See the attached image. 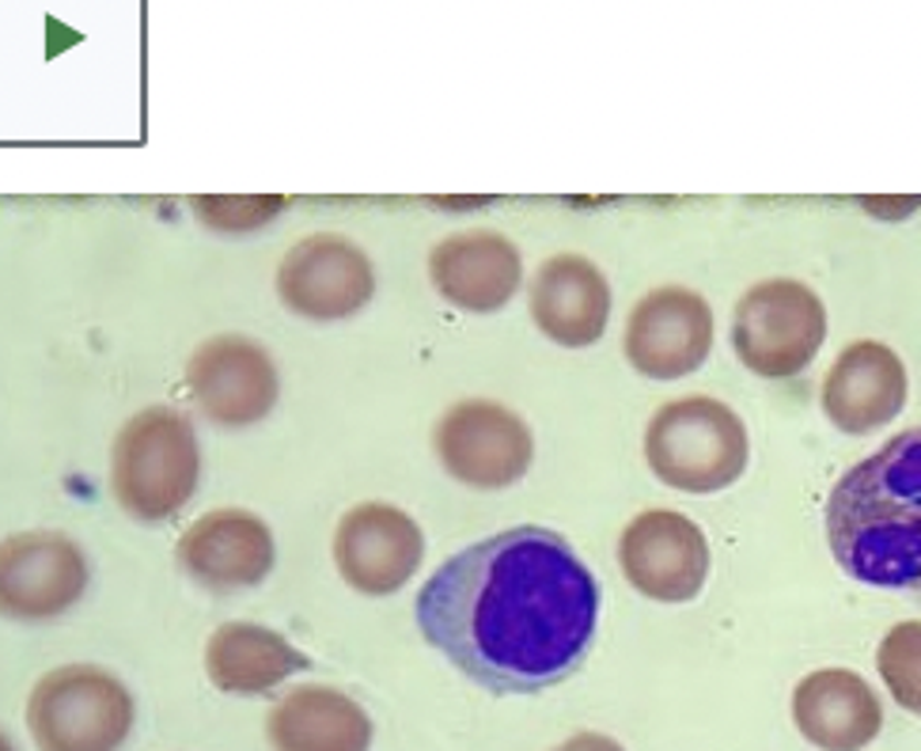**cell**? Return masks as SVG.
<instances>
[{
	"label": "cell",
	"instance_id": "cell-1",
	"mask_svg": "<svg viewBox=\"0 0 921 751\" xmlns=\"http://www.w3.org/2000/svg\"><path fill=\"white\" fill-rule=\"evenodd\" d=\"M599 623V581L565 535L520 524L437 565L418 592V626L493 695H535L569 679Z\"/></svg>",
	"mask_w": 921,
	"mask_h": 751
},
{
	"label": "cell",
	"instance_id": "cell-2",
	"mask_svg": "<svg viewBox=\"0 0 921 751\" xmlns=\"http://www.w3.org/2000/svg\"><path fill=\"white\" fill-rule=\"evenodd\" d=\"M823 524L830 554L854 581L921 596V426L849 467Z\"/></svg>",
	"mask_w": 921,
	"mask_h": 751
},
{
	"label": "cell",
	"instance_id": "cell-3",
	"mask_svg": "<svg viewBox=\"0 0 921 751\" xmlns=\"http://www.w3.org/2000/svg\"><path fill=\"white\" fill-rule=\"evenodd\" d=\"M645 459L671 490L721 493L747 471V426L729 403L710 395L671 399L645 429Z\"/></svg>",
	"mask_w": 921,
	"mask_h": 751
},
{
	"label": "cell",
	"instance_id": "cell-4",
	"mask_svg": "<svg viewBox=\"0 0 921 751\" xmlns=\"http://www.w3.org/2000/svg\"><path fill=\"white\" fill-rule=\"evenodd\" d=\"M201 448L190 421L171 406L133 414L111 448V490L133 520L159 524L193 498Z\"/></svg>",
	"mask_w": 921,
	"mask_h": 751
},
{
	"label": "cell",
	"instance_id": "cell-5",
	"mask_svg": "<svg viewBox=\"0 0 921 751\" xmlns=\"http://www.w3.org/2000/svg\"><path fill=\"white\" fill-rule=\"evenodd\" d=\"M133 721L129 687L100 665L53 668L27 698V732L39 751H118Z\"/></svg>",
	"mask_w": 921,
	"mask_h": 751
},
{
	"label": "cell",
	"instance_id": "cell-6",
	"mask_svg": "<svg viewBox=\"0 0 921 751\" xmlns=\"http://www.w3.org/2000/svg\"><path fill=\"white\" fill-rule=\"evenodd\" d=\"M827 338V307L804 281L770 278L751 285L732 312V350L763 379H793Z\"/></svg>",
	"mask_w": 921,
	"mask_h": 751
},
{
	"label": "cell",
	"instance_id": "cell-7",
	"mask_svg": "<svg viewBox=\"0 0 921 751\" xmlns=\"http://www.w3.org/2000/svg\"><path fill=\"white\" fill-rule=\"evenodd\" d=\"M432 448L456 482L474 490H504L527 474L535 437L527 421L493 399L456 403L437 421Z\"/></svg>",
	"mask_w": 921,
	"mask_h": 751
},
{
	"label": "cell",
	"instance_id": "cell-8",
	"mask_svg": "<svg viewBox=\"0 0 921 751\" xmlns=\"http://www.w3.org/2000/svg\"><path fill=\"white\" fill-rule=\"evenodd\" d=\"M618 565L641 596L687 604L710 581V539L683 512L645 509L618 535Z\"/></svg>",
	"mask_w": 921,
	"mask_h": 751
},
{
	"label": "cell",
	"instance_id": "cell-9",
	"mask_svg": "<svg viewBox=\"0 0 921 751\" xmlns=\"http://www.w3.org/2000/svg\"><path fill=\"white\" fill-rule=\"evenodd\" d=\"M186 392L212 426L247 429L278 406L281 376L254 338L217 334L193 350L186 365Z\"/></svg>",
	"mask_w": 921,
	"mask_h": 751
},
{
	"label": "cell",
	"instance_id": "cell-10",
	"mask_svg": "<svg viewBox=\"0 0 921 751\" xmlns=\"http://www.w3.org/2000/svg\"><path fill=\"white\" fill-rule=\"evenodd\" d=\"M87 588V559L61 532L0 539V618L46 623L73 612Z\"/></svg>",
	"mask_w": 921,
	"mask_h": 751
},
{
	"label": "cell",
	"instance_id": "cell-11",
	"mask_svg": "<svg viewBox=\"0 0 921 751\" xmlns=\"http://www.w3.org/2000/svg\"><path fill=\"white\" fill-rule=\"evenodd\" d=\"M278 296L300 320L342 323L376 296V267L342 236H307L281 259Z\"/></svg>",
	"mask_w": 921,
	"mask_h": 751
},
{
	"label": "cell",
	"instance_id": "cell-12",
	"mask_svg": "<svg viewBox=\"0 0 921 751\" xmlns=\"http://www.w3.org/2000/svg\"><path fill=\"white\" fill-rule=\"evenodd\" d=\"M626 361L649 379H679L705 365L713 350L710 300L694 289L663 285L645 293L626 320Z\"/></svg>",
	"mask_w": 921,
	"mask_h": 751
},
{
	"label": "cell",
	"instance_id": "cell-13",
	"mask_svg": "<svg viewBox=\"0 0 921 751\" xmlns=\"http://www.w3.org/2000/svg\"><path fill=\"white\" fill-rule=\"evenodd\" d=\"M425 535L410 512L387 501L353 505L334 532V565L360 596H391L418 573Z\"/></svg>",
	"mask_w": 921,
	"mask_h": 751
},
{
	"label": "cell",
	"instance_id": "cell-14",
	"mask_svg": "<svg viewBox=\"0 0 921 751\" xmlns=\"http://www.w3.org/2000/svg\"><path fill=\"white\" fill-rule=\"evenodd\" d=\"M182 573L209 592L254 588L270 577L278 546L262 517L247 509H212L182 532L175 546Z\"/></svg>",
	"mask_w": 921,
	"mask_h": 751
},
{
	"label": "cell",
	"instance_id": "cell-15",
	"mask_svg": "<svg viewBox=\"0 0 921 751\" xmlns=\"http://www.w3.org/2000/svg\"><path fill=\"white\" fill-rule=\"evenodd\" d=\"M907 365L891 346L876 338L849 342L823 376V414L835 429L849 437H865L899 418L907 406Z\"/></svg>",
	"mask_w": 921,
	"mask_h": 751
},
{
	"label": "cell",
	"instance_id": "cell-16",
	"mask_svg": "<svg viewBox=\"0 0 921 751\" xmlns=\"http://www.w3.org/2000/svg\"><path fill=\"white\" fill-rule=\"evenodd\" d=\"M429 281L459 312H498L524 285L520 247L501 232L478 228L440 240L429 254Z\"/></svg>",
	"mask_w": 921,
	"mask_h": 751
},
{
	"label": "cell",
	"instance_id": "cell-17",
	"mask_svg": "<svg viewBox=\"0 0 921 751\" xmlns=\"http://www.w3.org/2000/svg\"><path fill=\"white\" fill-rule=\"evenodd\" d=\"M793 721L819 751H861L880 737L883 706L865 676L819 668L793 687Z\"/></svg>",
	"mask_w": 921,
	"mask_h": 751
},
{
	"label": "cell",
	"instance_id": "cell-18",
	"mask_svg": "<svg viewBox=\"0 0 921 751\" xmlns=\"http://www.w3.org/2000/svg\"><path fill=\"white\" fill-rule=\"evenodd\" d=\"M531 320L565 350L596 346L610 320V285L584 254H554L531 281Z\"/></svg>",
	"mask_w": 921,
	"mask_h": 751
},
{
	"label": "cell",
	"instance_id": "cell-19",
	"mask_svg": "<svg viewBox=\"0 0 921 751\" xmlns=\"http://www.w3.org/2000/svg\"><path fill=\"white\" fill-rule=\"evenodd\" d=\"M273 751H368L371 718L357 698L334 687H296L265 718Z\"/></svg>",
	"mask_w": 921,
	"mask_h": 751
},
{
	"label": "cell",
	"instance_id": "cell-20",
	"mask_svg": "<svg viewBox=\"0 0 921 751\" xmlns=\"http://www.w3.org/2000/svg\"><path fill=\"white\" fill-rule=\"evenodd\" d=\"M312 660L262 623H224L206 642V671L224 695H262Z\"/></svg>",
	"mask_w": 921,
	"mask_h": 751
},
{
	"label": "cell",
	"instance_id": "cell-21",
	"mask_svg": "<svg viewBox=\"0 0 921 751\" xmlns=\"http://www.w3.org/2000/svg\"><path fill=\"white\" fill-rule=\"evenodd\" d=\"M876 668L880 679L888 684L891 698L902 706L907 713L921 718V623L907 618V623L891 626L880 638L876 649Z\"/></svg>",
	"mask_w": 921,
	"mask_h": 751
},
{
	"label": "cell",
	"instance_id": "cell-22",
	"mask_svg": "<svg viewBox=\"0 0 921 751\" xmlns=\"http://www.w3.org/2000/svg\"><path fill=\"white\" fill-rule=\"evenodd\" d=\"M289 201L270 194V198H193V213L217 232H254L270 225L278 213H285Z\"/></svg>",
	"mask_w": 921,
	"mask_h": 751
},
{
	"label": "cell",
	"instance_id": "cell-23",
	"mask_svg": "<svg viewBox=\"0 0 921 751\" xmlns=\"http://www.w3.org/2000/svg\"><path fill=\"white\" fill-rule=\"evenodd\" d=\"M551 751H626V748L615 737H607V732H577V737H569L565 744H557Z\"/></svg>",
	"mask_w": 921,
	"mask_h": 751
},
{
	"label": "cell",
	"instance_id": "cell-24",
	"mask_svg": "<svg viewBox=\"0 0 921 751\" xmlns=\"http://www.w3.org/2000/svg\"><path fill=\"white\" fill-rule=\"evenodd\" d=\"M0 751H15V744H12V740L4 737V729H0Z\"/></svg>",
	"mask_w": 921,
	"mask_h": 751
}]
</instances>
